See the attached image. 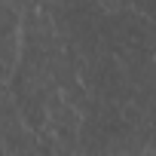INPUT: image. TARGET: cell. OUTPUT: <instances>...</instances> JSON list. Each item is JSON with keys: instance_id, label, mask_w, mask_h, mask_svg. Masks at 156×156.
I'll return each instance as SVG.
<instances>
[{"instance_id": "obj_1", "label": "cell", "mask_w": 156, "mask_h": 156, "mask_svg": "<svg viewBox=\"0 0 156 156\" xmlns=\"http://www.w3.org/2000/svg\"><path fill=\"white\" fill-rule=\"evenodd\" d=\"M19 61H22V37L19 34L3 37L0 40V83H12Z\"/></svg>"}, {"instance_id": "obj_2", "label": "cell", "mask_w": 156, "mask_h": 156, "mask_svg": "<svg viewBox=\"0 0 156 156\" xmlns=\"http://www.w3.org/2000/svg\"><path fill=\"white\" fill-rule=\"evenodd\" d=\"M22 6L25 3H0V40L22 31Z\"/></svg>"}, {"instance_id": "obj_3", "label": "cell", "mask_w": 156, "mask_h": 156, "mask_svg": "<svg viewBox=\"0 0 156 156\" xmlns=\"http://www.w3.org/2000/svg\"><path fill=\"white\" fill-rule=\"evenodd\" d=\"M92 6H98V12H107V16H113V12H122V9H129L132 3L129 0H89Z\"/></svg>"}, {"instance_id": "obj_4", "label": "cell", "mask_w": 156, "mask_h": 156, "mask_svg": "<svg viewBox=\"0 0 156 156\" xmlns=\"http://www.w3.org/2000/svg\"><path fill=\"white\" fill-rule=\"evenodd\" d=\"M107 156H129V153H107Z\"/></svg>"}]
</instances>
